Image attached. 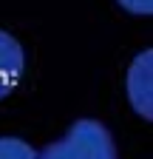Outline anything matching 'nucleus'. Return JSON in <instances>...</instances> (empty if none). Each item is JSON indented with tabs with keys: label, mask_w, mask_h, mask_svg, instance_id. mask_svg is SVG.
<instances>
[{
	"label": "nucleus",
	"mask_w": 153,
	"mask_h": 159,
	"mask_svg": "<svg viewBox=\"0 0 153 159\" xmlns=\"http://www.w3.org/2000/svg\"><path fill=\"white\" fill-rule=\"evenodd\" d=\"M51 145L60 159H119L113 134L99 119H76Z\"/></svg>",
	"instance_id": "f257e3e1"
},
{
	"label": "nucleus",
	"mask_w": 153,
	"mask_h": 159,
	"mask_svg": "<svg viewBox=\"0 0 153 159\" xmlns=\"http://www.w3.org/2000/svg\"><path fill=\"white\" fill-rule=\"evenodd\" d=\"M125 94L130 108L136 111L145 122L153 119V51L145 48L133 57L125 74Z\"/></svg>",
	"instance_id": "f03ea898"
},
{
	"label": "nucleus",
	"mask_w": 153,
	"mask_h": 159,
	"mask_svg": "<svg viewBox=\"0 0 153 159\" xmlns=\"http://www.w3.org/2000/svg\"><path fill=\"white\" fill-rule=\"evenodd\" d=\"M26 71V51L17 37L0 29V99H6L23 80Z\"/></svg>",
	"instance_id": "7ed1b4c3"
},
{
	"label": "nucleus",
	"mask_w": 153,
	"mask_h": 159,
	"mask_svg": "<svg viewBox=\"0 0 153 159\" xmlns=\"http://www.w3.org/2000/svg\"><path fill=\"white\" fill-rule=\"evenodd\" d=\"M0 159H40V151L20 136H0Z\"/></svg>",
	"instance_id": "20e7f679"
},
{
	"label": "nucleus",
	"mask_w": 153,
	"mask_h": 159,
	"mask_svg": "<svg viewBox=\"0 0 153 159\" xmlns=\"http://www.w3.org/2000/svg\"><path fill=\"white\" fill-rule=\"evenodd\" d=\"M116 6L136 14V17H150L153 14V0H116Z\"/></svg>",
	"instance_id": "39448f33"
},
{
	"label": "nucleus",
	"mask_w": 153,
	"mask_h": 159,
	"mask_svg": "<svg viewBox=\"0 0 153 159\" xmlns=\"http://www.w3.org/2000/svg\"><path fill=\"white\" fill-rule=\"evenodd\" d=\"M40 159H60V156H57V151H54V145H46V148L40 151Z\"/></svg>",
	"instance_id": "423d86ee"
}]
</instances>
